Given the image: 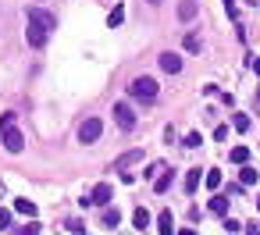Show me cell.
<instances>
[{"mask_svg": "<svg viewBox=\"0 0 260 235\" xmlns=\"http://www.w3.org/2000/svg\"><path fill=\"white\" fill-rule=\"evenodd\" d=\"M0 139H4V146H7L11 153H22V150H25V136L14 128V114H11V111L0 118Z\"/></svg>", "mask_w": 260, "mask_h": 235, "instance_id": "obj_1", "label": "cell"}, {"mask_svg": "<svg viewBox=\"0 0 260 235\" xmlns=\"http://www.w3.org/2000/svg\"><path fill=\"white\" fill-rule=\"evenodd\" d=\"M157 79L154 75H139V79H132L129 82V93L135 96V100H143V104H150V100H157Z\"/></svg>", "mask_w": 260, "mask_h": 235, "instance_id": "obj_2", "label": "cell"}, {"mask_svg": "<svg viewBox=\"0 0 260 235\" xmlns=\"http://www.w3.org/2000/svg\"><path fill=\"white\" fill-rule=\"evenodd\" d=\"M114 125L121 128V132H132L135 128V111L121 100V104H114Z\"/></svg>", "mask_w": 260, "mask_h": 235, "instance_id": "obj_3", "label": "cell"}, {"mask_svg": "<svg viewBox=\"0 0 260 235\" xmlns=\"http://www.w3.org/2000/svg\"><path fill=\"white\" fill-rule=\"evenodd\" d=\"M100 132H103V125H100V118H86V121L79 125V143H97L100 139Z\"/></svg>", "mask_w": 260, "mask_h": 235, "instance_id": "obj_4", "label": "cell"}, {"mask_svg": "<svg viewBox=\"0 0 260 235\" xmlns=\"http://www.w3.org/2000/svg\"><path fill=\"white\" fill-rule=\"evenodd\" d=\"M29 22L39 25L43 32H54V29H57V18H54L50 11H43V7H29Z\"/></svg>", "mask_w": 260, "mask_h": 235, "instance_id": "obj_5", "label": "cell"}, {"mask_svg": "<svg viewBox=\"0 0 260 235\" xmlns=\"http://www.w3.org/2000/svg\"><path fill=\"white\" fill-rule=\"evenodd\" d=\"M111 196H114V189L107 185V182H100V185L93 189V196H89V203H97V207H107V203H111Z\"/></svg>", "mask_w": 260, "mask_h": 235, "instance_id": "obj_6", "label": "cell"}, {"mask_svg": "<svg viewBox=\"0 0 260 235\" xmlns=\"http://www.w3.org/2000/svg\"><path fill=\"white\" fill-rule=\"evenodd\" d=\"M47 36H50V32H43L39 25H32V22L25 25V39H29V47H43V43H47Z\"/></svg>", "mask_w": 260, "mask_h": 235, "instance_id": "obj_7", "label": "cell"}, {"mask_svg": "<svg viewBox=\"0 0 260 235\" xmlns=\"http://www.w3.org/2000/svg\"><path fill=\"white\" fill-rule=\"evenodd\" d=\"M161 68L167 71V75H178V71H182V57H178V54H171V50L161 54Z\"/></svg>", "mask_w": 260, "mask_h": 235, "instance_id": "obj_8", "label": "cell"}, {"mask_svg": "<svg viewBox=\"0 0 260 235\" xmlns=\"http://www.w3.org/2000/svg\"><path fill=\"white\" fill-rule=\"evenodd\" d=\"M171 182H175V171L164 164V168H161V175L154 178V189H157V193H167V189H171Z\"/></svg>", "mask_w": 260, "mask_h": 235, "instance_id": "obj_9", "label": "cell"}, {"mask_svg": "<svg viewBox=\"0 0 260 235\" xmlns=\"http://www.w3.org/2000/svg\"><path fill=\"white\" fill-rule=\"evenodd\" d=\"M100 225H103V228H118V225H121V214H118V207H103V214H100Z\"/></svg>", "mask_w": 260, "mask_h": 235, "instance_id": "obj_10", "label": "cell"}, {"mask_svg": "<svg viewBox=\"0 0 260 235\" xmlns=\"http://www.w3.org/2000/svg\"><path fill=\"white\" fill-rule=\"evenodd\" d=\"M135 160H143V150H129V153H121V157L114 160V168H118V171H125L129 164H135Z\"/></svg>", "mask_w": 260, "mask_h": 235, "instance_id": "obj_11", "label": "cell"}, {"mask_svg": "<svg viewBox=\"0 0 260 235\" xmlns=\"http://www.w3.org/2000/svg\"><path fill=\"white\" fill-rule=\"evenodd\" d=\"M157 228H161V235H175V217H171V210H161Z\"/></svg>", "mask_w": 260, "mask_h": 235, "instance_id": "obj_12", "label": "cell"}, {"mask_svg": "<svg viewBox=\"0 0 260 235\" xmlns=\"http://www.w3.org/2000/svg\"><path fill=\"white\" fill-rule=\"evenodd\" d=\"M196 11H200V7H196V0H182V4H178V18L182 22H193Z\"/></svg>", "mask_w": 260, "mask_h": 235, "instance_id": "obj_13", "label": "cell"}, {"mask_svg": "<svg viewBox=\"0 0 260 235\" xmlns=\"http://www.w3.org/2000/svg\"><path fill=\"white\" fill-rule=\"evenodd\" d=\"M14 210L25 214V217H36V203H32V200H25V196H18V200H14Z\"/></svg>", "mask_w": 260, "mask_h": 235, "instance_id": "obj_14", "label": "cell"}, {"mask_svg": "<svg viewBox=\"0 0 260 235\" xmlns=\"http://www.w3.org/2000/svg\"><path fill=\"white\" fill-rule=\"evenodd\" d=\"M210 214L225 217V214H228V196H210Z\"/></svg>", "mask_w": 260, "mask_h": 235, "instance_id": "obj_15", "label": "cell"}, {"mask_svg": "<svg viewBox=\"0 0 260 235\" xmlns=\"http://www.w3.org/2000/svg\"><path fill=\"white\" fill-rule=\"evenodd\" d=\"M228 160H232V164H246L250 150H246V146H232V150H228Z\"/></svg>", "mask_w": 260, "mask_h": 235, "instance_id": "obj_16", "label": "cell"}, {"mask_svg": "<svg viewBox=\"0 0 260 235\" xmlns=\"http://www.w3.org/2000/svg\"><path fill=\"white\" fill-rule=\"evenodd\" d=\"M196 189H200V168H193V171L186 175V193L193 196V193H196Z\"/></svg>", "mask_w": 260, "mask_h": 235, "instance_id": "obj_17", "label": "cell"}, {"mask_svg": "<svg viewBox=\"0 0 260 235\" xmlns=\"http://www.w3.org/2000/svg\"><path fill=\"white\" fill-rule=\"evenodd\" d=\"M121 22H125V7H121V4H114V11L107 14V25H111V29H118Z\"/></svg>", "mask_w": 260, "mask_h": 235, "instance_id": "obj_18", "label": "cell"}, {"mask_svg": "<svg viewBox=\"0 0 260 235\" xmlns=\"http://www.w3.org/2000/svg\"><path fill=\"white\" fill-rule=\"evenodd\" d=\"M132 225H135V228H139V232H143V228L150 225V210H143V207H139V210H135V214H132Z\"/></svg>", "mask_w": 260, "mask_h": 235, "instance_id": "obj_19", "label": "cell"}, {"mask_svg": "<svg viewBox=\"0 0 260 235\" xmlns=\"http://www.w3.org/2000/svg\"><path fill=\"white\" fill-rule=\"evenodd\" d=\"M203 182H207V189H218V185H221V171H218V168H210V171L203 175Z\"/></svg>", "mask_w": 260, "mask_h": 235, "instance_id": "obj_20", "label": "cell"}, {"mask_svg": "<svg viewBox=\"0 0 260 235\" xmlns=\"http://www.w3.org/2000/svg\"><path fill=\"white\" fill-rule=\"evenodd\" d=\"M239 185H257V168H242V175H239Z\"/></svg>", "mask_w": 260, "mask_h": 235, "instance_id": "obj_21", "label": "cell"}, {"mask_svg": "<svg viewBox=\"0 0 260 235\" xmlns=\"http://www.w3.org/2000/svg\"><path fill=\"white\" fill-rule=\"evenodd\" d=\"M232 125H235V132H250V114H235Z\"/></svg>", "mask_w": 260, "mask_h": 235, "instance_id": "obj_22", "label": "cell"}, {"mask_svg": "<svg viewBox=\"0 0 260 235\" xmlns=\"http://www.w3.org/2000/svg\"><path fill=\"white\" fill-rule=\"evenodd\" d=\"M200 47H203V43H200V36H196V32H189V36H186V50H193V54H196Z\"/></svg>", "mask_w": 260, "mask_h": 235, "instance_id": "obj_23", "label": "cell"}, {"mask_svg": "<svg viewBox=\"0 0 260 235\" xmlns=\"http://www.w3.org/2000/svg\"><path fill=\"white\" fill-rule=\"evenodd\" d=\"M161 160H157V164H150V168H143V178H157V175H161Z\"/></svg>", "mask_w": 260, "mask_h": 235, "instance_id": "obj_24", "label": "cell"}, {"mask_svg": "<svg viewBox=\"0 0 260 235\" xmlns=\"http://www.w3.org/2000/svg\"><path fill=\"white\" fill-rule=\"evenodd\" d=\"M186 146H189V150H196V146H200V132H189V136H186Z\"/></svg>", "mask_w": 260, "mask_h": 235, "instance_id": "obj_25", "label": "cell"}, {"mask_svg": "<svg viewBox=\"0 0 260 235\" xmlns=\"http://www.w3.org/2000/svg\"><path fill=\"white\" fill-rule=\"evenodd\" d=\"M11 228V210H0V232Z\"/></svg>", "mask_w": 260, "mask_h": 235, "instance_id": "obj_26", "label": "cell"}, {"mask_svg": "<svg viewBox=\"0 0 260 235\" xmlns=\"http://www.w3.org/2000/svg\"><path fill=\"white\" fill-rule=\"evenodd\" d=\"M68 232H71V235H82L86 225H82V221H68Z\"/></svg>", "mask_w": 260, "mask_h": 235, "instance_id": "obj_27", "label": "cell"}, {"mask_svg": "<svg viewBox=\"0 0 260 235\" xmlns=\"http://www.w3.org/2000/svg\"><path fill=\"white\" fill-rule=\"evenodd\" d=\"M225 228H228V232H239V228H242V225H239V221H235V217H228V214H225Z\"/></svg>", "mask_w": 260, "mask_h": 235, "instance_id": "obj_28", "label": "cell"}, {"mask_svg": "<svg viewBox=\"0 0 260 235\" xmlns=\"http://www.w3.org/2000/svg\"><path fill=\"white\" fill-rule=\"evenodd\" d=\"M22 235H39V225H25V228H22Z\"/></svg>", "mask_w": 260, "mask_h": 235, "instance_id": "obj_29", "label": "cell"}, {"mask_svg": "<svg viewBox=\"0 0 260 235\" xmlns=\"http://www.w3.org/2000/svg\"><path fill=\"white\" fill-rule=\"evenodd\" d=\"M225 11L232 14V18H235V11H239V7H235V0H225Z\"/></svg>", "mask_w": 260, "mask_h": 235, "instance_id": "obj_30", "label": "cell"}, {"mask_svg": "<svg viewBox=\"0 0 260 235\" xmlns=\"http://www.w3.org/2000/svg\"><path fill=\"white\" fill-rule=\"evenodd\" d=\"M175 235H196V228H182V232H175Z\"/></svg>", "mask_w": 260, "mask_h": 235, "instance_id": "obj_31", "label": "cell"}, {"mask_svg": "<svg viewBox=\"0 0 260 235\" xmlns=\"http://www.w3.org/2000/svg\"><path fill=\"white\" fill-rule=\"evenodd\" d=\"M246 235H260V228H257V225H250V228H246Z\"/></svg>", "mask_w": 260, "mask_h": 235, "instance_id": "obj_32", "label": "cell"}, {"mask_svg": "<svg viewBox=\"0 0 260 235\" xmlns=\"http://www.w3.org/2000/svg\"><path fill=\"white\" fill-rule=\"evenodd\" d=\"M253 71H257V75H260V57H253Z\"/></svg>", "mask_w": 260, "mask_h": 235, "instance_id": "obj_33", "label": "cell"}, {"mask_svg": "<svg viewBox=\"0 0 260 235\" xmlns=\"http://www.w3.org/2000/svg\"><path fill=\"white\" fill-rule=\"evenodd\" d=\"M146 4H154V7H157V4H164V0H146Z\"/></svg>", "mask_w": 260, "mask_h": 235, "instance_id": "obj_34", "label": "cell"}, {"mask_svg": "<svg viewBox=\"0 0 260 235\" xmlns=\"http://www.w3.org/2000/svg\"><path fill=\"white\" fill-rule=\"evenodd\" d=\"M257 210H260V200H257Z\"/></svg>", "mask_w": 260, "mask_h": 235, "instance_id": "obj_35", "label": "cell"}]
</instances>
